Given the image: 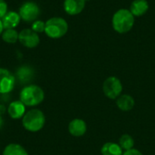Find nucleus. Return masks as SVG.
Listing matches in <instances>:
<instances>
[{"mask_svg":"<svg viewBox=\"0 0 155 155\" xmlns=\"http://www.w3.org/2000/svg\"><path fill=\"white\" fill-rule=\"evenodd\" d=\"M45 124V116L39 109H31L22 118L24 128L31 133H36L43 129Z\"/></svg>","mask_w":155,"mask_h":155,"instance_id":"nucleus-2","label":"nucleus"},{"mask_svg":"<svg viewBox=\"0 0 155 155\" xmlns=\"http://www.w3.org/2000/svg\"><path fill=\"white\" fill-rule=\"evenodd\" d=\"M85 1H86V2H87V1H89V0H85Z\"/></svg>","mask_w":155,"mask_h":155,"instance_id":"nucleus-26","label":"nucleus"},{"mask_svg":"<svg viewBox=\"0 0 155 155\" xmlns=\"http://www.w3.org/2000/svg\"><path fill=\"white\" fill-rule=\"evenodd\" d=\"M45 22H43L42 20H35L32 23V26L31 29L33 31H35V33L39 34V33H45Z\"/></svg>","mask_w":155,"mask_h":155,"instance_id":"nucleus-20","label":"nucleus"},{"mask_svg":"<svg viewBox=\"0 0 155 155\" xmlns=\"http://www.w3.org/2000/svg\"><path fill=\"white\" fill-rule=\"evenodd\" d=\"M149 3L147 0H134L130 5V12L134 17L144 15L149 10Z\"/></svg>","mask_w":155,"mask_h":155,"instance_id":"nucleus-12","label":"nucleus"},{"mask_svg":"<svg viewBox=\"0 0 155 155\" xmlns=\"http://www.w3.org/2000/svg\"><path fill=\"white\" fill-rule=\"evenodd\" d=\"M32 76H33V70L28 66H22L17 70V77L21 82H23V84L29 82Z\"/></svg>","mask_w":155,"mask_h":155,"instance_id":"nucleus-19","label":"nucleus"},{"mask_svg":"<svg viewBox=\"0 0 155 155\" xmlns=\"http://www.w3.org/2000/svg\"><path fill=\"white\" fill-rule=\"evenodd\" d=\"M115 101H116V106L118 107L119 110L123 112H129L135 105V101L134 97L127 94H121Z\"/></svg>","mask_w":155,"mask_h":155,"instance_id":"nucleus-14","label":"nucleus"},{"mask_svg":"<svg viewBox=\"0 0 155 155\" xmlns=\"http://www.w3.org/2000/svg\"><path fill=\"white\" fill-rule=\"evenodd\" d=\"M123 155H143L142 152H140L139 150L135 149V148H133V149H130V150H127V151H124Z\"/></svg>","mask_w":155,"mask_h":155,"instance_id":"nucleus-22","label":"nucleus"},{"mask_svg":"<svg viewBox=\"0 0 155 155\" xmlns=\"http://www.w3.org/2000/svg\"><path fill=\"white\" fill-rule=\"evenodd\" d=\"M5 110V106H4V105H1V104H0V115H2V114H4Z\"/></svg>","mask_w":155,"mask_h":155,"instance_id":"nucleus-24","label":"nucleus"},{"mask_svg":"<svg viewBox=\"0 0 155 155\" xmlns=\"http://www.w3.org/2000/svg\"><path fill=\"white\" fill-rule=\"evenodd\" d=\"M3 125H4V120L2 118V115H0V129L3 127Z\"/></svg>","mask_w":155,"mask_h":155,"instance_id":"nucleus-25","label":"nucleus"},{"mask_svg":"<svg viewBox=\"0 0 155 155\" xmlns=\"http://www.w3.org/2000/svg\"><path fill=\"white\" fill-rule=\"evenodd\" d=\"M118 143H119V145L121 146V148L124 151H127V150H130V149L134 148V139L130 134H124L119 138Z\"/></svg>","mask_w":155,"mask_h":155,"instance_id":"nucleus-18","label":"nucleus"},{"mask_svg":"<svg viewBox=\"0 0 155 155\" xmlns=\"http://www.w3.org/2000/svg\"><path fill=\"white\" fill-rule=\"evenodd\" d=\"M18 41L26 48H35L40 43V37L37 33L31 28H25L19 32Z\"/></svg>","mask_w":155,"mask_h":155,"instance_id":"nucleus-7","label":"nucleus"},{"mask_svg":"<svg viewBox=\"0 0 155 155\" xmlns=\"http://www.w3.org/2000/svg\"><path fill=\"white\" fill-rule=\"evenodd\" d=\"M103 92L111 100H116L123 92V84L116 76H109L103 83Z\"/></svg>","mask_w":155,"mask_h":155,"instance_id":"nucleus-5","label":"nucleus"},{"mask_svg":"<svg viewBox=\"0 0 155 155\" xmlns=\"http://www.w3.org/2000/svg\"><path fill=\"white\" fill-rule=\"evenodd\" d=\"M15 78L14 74L5 68H0V94H9L15 86Z\"/></svg>","mask_w":155,"mask_h":155,"instance_id":"nucleus-8","label":"nucleus"},{"mask_svg":"<svg viewBox=\"0 0 155 155\" xmlns=\"http://www.w3.org/2000/svg\"><path fill=\"white\" fill-rule=\"evenodd\" d=\"M3 155H28V153L22 145L17 143H10L5 147Z\"/></svg>","mask_w":155,"mask_h":155,"instance_id":"nucleus-16","label":"nucleus"},{"mask_svg":"<svg viewBox=\"0 0 155 155\" xmlns=\"http://www.w3.org/2000/svg\"><path fill=\"white\" fill-rule=\"evenodd\" d=\"M68 23L63 17L54 16L45 22V34L52 39H59L68 32Z\"/></svg>","mask_w":155,"mask_h":155,"instance_id":"nucleus-4","label":"nucleus"},{"mask_svg":"<svg viewBox=\"0 0 155 155\" xmlns=\"http://www.w3.org/2000/svg\"><path fill=\"white\" fill-rule=\"evenodd\" d=\"M1 37L6 44H15L18 41L19 33L15 29H5L1 35Z\"/></svg>","mask_w":155,"mask_h":155,"instance_id":"nucleus-17","label":"nucleus"},{"mask_svg":"<svg viewBox=\"0 0 155 155\" xmlns=\"http://www.w3.org/2000/svg\"><path fill=\"white\" fill-rule=\"evenodd\" d=\"M87 124L86 123L80 118H75L72 120L68 124V132L72 136L81 137L86 134Z\"/></svg>","mask_w":155,"mask_h":155,"instance_id":"nucleus-10","label":"nucleus"},{"mask_svg":"<svg viewBox=\"0 0 155 155\" xmlns=\"http://www.w3.org/2000/svg\"><path fill=\"white\" fill-rule=\"evenodd\" d=\"M5 30V28H4V25H3V23H2V20L0 19V36H1V35H2V33H3V31Z\"/></svg>","mask_w":155,"mask_h":155,"instance_id":"nucleus-23","label":"nucleus"},{"mask_svg":"<svg viewBox=\"0 0 155 155\" xmlns=\"http://www.w3.org/2000/svg\"><path fill=\"white\" fill-rule=\"evenodd\" d=\"M7 113L8 115L15 120L23 118L25 112V105L19 100V101H14L12 102L8 107H7Z\"/></svg>","mask_w":155,"mask_h":155,"instance_id":"nucleus-11","label":"nucleus"},{"mask_svg":"<svg viewBox=\"0 0 155 155\" xmlns=\"http://www.w3.org/2000/svg\"><path fill=\"white\" fill-rule=\"evenodd\" d=\"M1 20L5 29H15L20 24L21 17L18 12L8 11Z\"/></svg>","mask_w":155,"mask_h":155,"instance_id":"nucleus-13","label":"nucleus"},{"mask_svg":"<svg viewBox=\"0 0 155 155\" xmlns=\"http://www.w3.org/2000/svg\"><path fill=\"white\" fill-rule=\"evenodd\" d=\"M85 4V0H64V10L69 15H77L83 12Z\"/></svg>","mask_w":155,"mask_h":155,"instance_id":"nucleus-9","label":"nucleus"},{"mask_svg":"<svg viewBox=\"0 0 155 155\" xmlns=\"http://www.w3.org/2000/svg\"><path fill=\"white\" fill-rule=\"evenodd\" d=\"M41 10L39 5L33 1H26L23 3L19 8L18 14L21 17V20L25 23H33L37 20L40 15Z\"/></svg>","mask_w":155,"mask_h":155,"instance_id":"nucleus-6","label":"nucleus"},{"mask_svg":"<svg viewBox=\"0 0 155 155\" xmlns=\"http://www.w3.org/2000/svg\"><path fill=\"white\" fill-rule=\"evenodd\" d=\"M45 99L44 90L36 84H29L20 92V101L25 106H36Z\"/></svg>","mask_w":155,"mask_h":155,"instance_id":"nucleus-3","label":"nucleus"},{"mask_svg":"<svg viewBox=\"0 0 155 155\" xmlns=\"http://www.w3.org/2000/svg\"><path fill=\"white\" fill-rule=\"evenodd\" d=\"M8 12V5L5 0H0V19H2Z\"/></svg>","mask_w":155,"mask_h":155,"instance_id":"nucleus-21","label":"nucleus"},{"mask_svg":"<svg viewBox=\"0 0 155 155\" xmlns=\"http://www.w3.org/2000/svg\"><path fill=\"white\" fill-rule=\"evenodd\" d=\"M135 23V17L129 9L121 8L112 17V26L118 34H126L132 30Z\"/></svg>","mask_w":155,"mask_h":155,"instance_id":"nucleus-1","label":"nucleus"},{"mask_svg":"<svg viewBox=\"0 0 155 155\" xmlns=\"http://www.w3.org/2000/svg\"><path fill=\"white\" fill-rule=\"evenodd\" d=\"M124 150L121 148L119 143L107 142L101 148L102 155H123Z\"/></svg>","mask_w":155,"mask_h":155,"instance_id":"nucleus-15","label":"nucleus"}]
</instances>
